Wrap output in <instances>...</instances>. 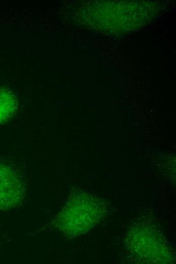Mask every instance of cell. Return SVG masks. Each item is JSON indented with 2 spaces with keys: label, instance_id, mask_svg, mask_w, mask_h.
Returning a JSON list of instances; mask_svg holds the SVG:
<instances>
[{
  "label": "cell",
  "instance_id": "6da1fadb",
  "mask_svg": "<svg viewBox=\"0 0 176 264\" xmlns=\"http://www.w3.org/2000/svg\"><path fill=\"white\" fill-rule=\"evenodd\" d=\"M19 184L15 174L0 166V206L8 205L19 191Z\"/></svg>",
  "mask_w": 176,
  "mask_h": 264
},
{
  "label": "cell",
  "instance_id": "7a4b0ae2",
  "mask_svg": "<svg viewBox=\"0 0 176 264\" xmlns=\"http://www.w3.org/2000/svg\"><path fill=\"white\" fill-rule=\"evenodd\" d=\"M17 101L10 91L0 89V123L11 117L15 111Z\"/></svg>",
  "mask_w": 176,
  "mask_h": 264
}]
</instances>
